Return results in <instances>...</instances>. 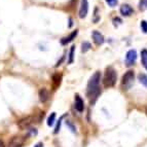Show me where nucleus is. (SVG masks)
I'll list each match as a JSON object with an SVG mask.
<instances>
[{
    "instance_id": "nucleus-1",
    "label": "nucleus",
    "mask_w": 147,
    "mask_h": 147,
    "mask_svg": "<svg viewBox=\"0 0 147 147\" xmlns=\"http://www.w3.org/2000/svg\"><path fill=\"white\" fill-rule=\"evenodd\" d=\"M100 80H101V72L97 71L93 76H92L90 80L88 82V86H86V96H88V100L91 102V104H94L96 100L98 99V97L101 94L100 90Z\"/></svg>"
},
{
    "instance_id": "nucleus-2",
    "label": "nucleus",
    "mask_w": 147,
    "mask_h": 147,
    "mask_svg": "<svg viewBox=\"0 0 147 147\" xmlns=\"http://www.w3.org/2000/svg\"><path fill=\"white\" fill-rule=\"evenodd\" d=\"M116 79H117V75H116V71L112 67H107L104 73V78H103V84L105 88H112L115 86Z\"/></svg>"
},
{
    "instance_id": "nucleus-3",
    "label": "nucleus",
    "mask_w": 147,
    "mask_h": 147,
    "mask_svg": "<svg viewBox=\"0 0 147 147\" xmlns=\"http://www.w3.org/2000/svg\"><path fill=\"white\" fill-rule=\"evenodd\" d=\"M134 77H135L134 71L129 70L127 72H125V75L121 78V88L123 90H129L132 86L133 82H134Z\"/></svg>"
},
{
    "instance_id": "nucleus-4",
    "label": "nucleus",
    "mask_w": 147,
    "mask_h": 147,
    "mask_svg": "<svg viewBox=\"0 0 147 147\" xmlns=\"http://www.w3.org/2000/svg\"><path fill=\"white\" fill-rule=\"evenodd\" d=\"M35 117L34 116H27V117H24L22 119H20L18 121V127H20L21 130H25V129H28L30 125L33 123Z\"/></svg>"
},
{
    "instance_id": "nucleus-5",
    "label": "nucleus",
    "mask_w": 147,
    "mask_h": 147,
    "mask_svg": "<svg viewBox=\"0 0 147 147\" xmlns=\"http://www.w3.org/2000/svg\"><path fill=\"white\" fill-rule=\"evenodd\" d=\"M26 141V137L22 136H16L8 143V147H22Z\"/></svg>"
},
{
    "instance_id": "nucleus-6",
    "label": "nucleus",
    "mask_w": 147,
    "mask_h": 147,
    "mask_svg": "<svg viewBox=\"0 0 147 147\" xmlns=\"http://www.w3.org/2000/svg\"><path fill=\"white\" fill-rule=\"evenodd\" d=\"M137 60V53H136L135 49H131L127 53V56H125V64L127 66H132L134 65V63Z\"/></svg>"
},
{
    "instance_id": "nucleus-7",
    "label": "nucleus",
    "mask_w": 147,
    "mask_h": 147,
    "mask_svg": "<svg viewBox=\"0 0 147 147\" xmlns=\"http://www.w3.org/2000/svg\"><path fill=\"white\" fill-rule=\"evenodd\" d=\"M88 0H81L80 2V8H79V18L84 19L88 15Z\"/></svg>"
},
{
    "instance_id": "nucleus-8",
    "label": "nucleus",
    "mask_w": 147,
    "mask_h": 147,
    "mask_svg": "<svg viewBox=\"0 0 147 147\" xmlns=\"http://www.w3.org/2000/svg\"><path fill=\"white\" fill-rule=\"evenodd\" d=\"M133 12H134V9L129 4H123L120 6V13L123 17H130L131 15H133Z\"/></svg>"
},
{
    "instance_id": "nucleus-9",
    "label": "nucleus",
    "mask_w": 147,
    "mask_h": 147,
    "mask_svg": "<svg viewBox=\"0 0 147 147\" xmlns=\"http://www.w3.org/2000/svg\"><path fill=\"white\" fill-rule=\"evenodd\" d=\"M75 109L78 112H82L84 109V100L80 98V96L79 95H76L75 96Z\"/></svg>"
},
{
    "instance_id": "nucleus-10",
    "label": "nucleus",
    "mask_w": 147,
    "mask_h": 147,
    "mask_svg": "<svg viewBox=\"0 0 147 147\" xmlns=\"http://www.w3.org/2000/svg\"><path fill=\"white\" fill-rule=\"evenodd\" d=\"M93 40L97 45H101L104 42V36L101 34L100 32L94 31L93 32Z\"/></svg>"
},
{
    "instance_id": "nucleus-11",
    "label": "nucleus",
    "mask_w": 147,
    "mask_h": 147,
    "mask_svg": "<svg viewBox=\"0 0 147 147\" xmlns=\"http://www.w3.org/2000/svg\"><path fill=\"white\" fill-rule=\"evenodd\" d=\"M38 96H39V100L40 102H42V103H44V102H47V100L49 99V92L47 91V88H41L39 91V93H38Z\"/></svg>"
},
{
    "instance_id": "nucleus-12",
    "label": "nucleus",
    "mask_w": 147,
    "mask_h": 147,
    "mask_svg": "<svg viewBox=\"0 0 147 147\" xmlns=\"http://www.w3.org/2000/svg\"><path fill=\"white\" fill-rule=\"evenodd\" d=\"M61 81H62V74H54L53 75V88L56 90L57 88H59L60 84H61Z\"/></svg>"
},
{
    "instance_id": "nucleus-13",
    "label": "nucleus",
    "mask_w": 147,
    "mask_h": 147,
    "mask_svg": "<svg viewBox=\"0 0 147 147\" xmlns=\"http://www.w3.org/2000/svg\"><path fill=\"white\" fill-rule=\"evenodd\" d=\"M77 33H78V31L77 30H75V31H73L71 33V34L69 35V36H67V37H64V38H62L61 39V43L63 44V45H65V44H67V43H69V42H71L72 40L74 39L76 37V35H77Z\"/></svg>"
},
{
    "instance_id": "nucleus-14",
    "label": "nucleus",
    "mask_w": 147,
    "mask_h": 147,
    "mask_svg": "<svg viewBox=\"0 0 147 147\" xmlns=\"http://www.w3.org/2000/svg\"><path fill=\"white\" fill-rule=\"evenodd\" d=\"M141 59H142L143 66H144L145 69L147 70V51L146 49H143L142 53H141Z\"/></svg>"
},
{
    "instance_id": "nucleus-15",
    "label": "nucleus",
    "mask_w": 147,
    "mask_h": 147,
    "mask_svg": "<svg viewBox=\"0 0 147 147\" xmlns=\"http://www.w3.org/2000/svg\"><path fill=\"white\" fill-rule=\"evenodd\" d=\"M138 78H139V81L145 88H147V75L146 74H143V73H140L139 76H138Z\"/></svg>"
},
{
    "instance_id": "nucleus-16",
    "label": "nucleus",
    "mask_w": 147,
    "mask_h": 147,
    "mask_svg": "<svg viewBox=\"0 0 147 147\" xmlns=\"http://www.w3.org/2000/svg\"><path fill=\"white\" fill-rule=\"evenodd\" d=\"M55 120H56V113L53 112V113H51V115H49V118H47V125L52 127V125L55 123Z\"/></svg>"
},
{
    "instance_id": "nucleus-17",
    "label": "nucleus",
    "mask_w": 147,
    "mask_h": 147,
    "mask_svg": "<svg viewBox=\"0 0 147 147\" xmlns=\"http://www.w3.org/2000/svg\"><path fill=\"white\" fill-rule=\"evenodd\" d=\"M74 51H75V47H71L70 49V53H69V60H68V63L69 64H72L73 63V59H74Z\"/></svg>"
},
{
    "instance_id": "nucleus-18",
    "label": "nucleus",
    "mask_w": 147,
    "mask_h": 147,
    "mask_svg": "<svg viewBox=\"0 0 147 147\" xmlns=\"http://www.w3.org/2000/svg\"><path fill=\"white\" fill-rule=\"evenodd\" d=\"M91 43L90 42H84L82 45H81V52L82 53H86L88 52V49H91Z\"/></svg>"
},
{
    "instance_id": "nucleus-19",
    "label": "nucleus",
    "mask_w": 147,
    "mask_h": 147,
    "mask_svg": "<svg viewBox=\"0 0 147 147\" xmlns=\"http://www.w3.org/2000/svg\"><path fill=\"white\" fill-rule=\"evenodd\" d=\"M139 8H140V10H146L147 9V0H140Z\"/></svg>"
},
{
    "instance_id": "nucleus-20",
    "label": "nucleus",
    "mask_w": 147,
    "mask_h": 147,
    "mask_svg": "<svg viewBox=\"0 0 147 147\" xmlns=\"http://www.w3.org/2000/svg\"><path fill=\"white\" fill-rule=\"evenodd\" d=\"M99 20H100V15H99V10H98V8L96 7V8H95V11H94V19H93V22H94V23H97Z\"/></svg>"
},
{
    "instance_id": "nucleus-21",
    "label": "nucleus",
    "mask_w": 147,
    "mask_h": 147,
    "mask_svg": "<svg viewBox=\"0 0 147 147\" xmlns=\"http://www.w3.org/2000/svg\"><path fill=\"white\" fill-rule=\"evenodd\" d=\"M106 2L108 3V5L109 6H111V7H114V6H116L118 3L117 0H106Z\"/></svg>"
},
{
    "instance_id": "nucleus-22",
    "label": "nucleus",
    "mask_w": 147,
    "mask_h": 147,
    "mask_svg": "<svg viewBox=\"0 0 147 147\" xmlns=\"http://www.w3.org/2000/svg\"><path fill=\"white\" fill-rule=\"evenodd\" d=\"M62 118H63V117H61V118H60V119H59V121H58V123H57L56 127H55L54 134H58V133H59V131H60V127H61V121H62Z\"/></svg>"
},
{
    "instance_id": "nucleus-23",
    "label": "nucleus",
    "mask_w": 147,
    "mask_h": 147,
    "mask_svg": "<svg viewBox=\"0 0 147 147\" xmlns=\"http://www.w3.org/2000/svg\"><path fill=\"white\" fill-rule=\"evenodd\" d=\"M141 29L144 33H147V22L146 21H142L141 22Z\"/></svg>"
},
{
    "instance_id": "nucleus-24",
    "label": "nucleus",
    "mask_w": 147,
    "mask_h": 147,
    "mask_svg": "<svg viewBox=\"0 0 147 147\" xmlns=\"http://www.w3.org/2000/svg\"><path fill=\"white\" fill-rule=\"evenodd\" d=\"M66 125H68V127H69V129H70V130H71L72 132H73V133L75 132V127H74V125H72V123H70V121H68V120H67V121H66Z\"/></svg>"
},
{
    "instance_id": "nucleus-25",
    "label": "nucleus",
    "mask_w": 147,
    "mask_h": 147,
    "mask_svg": "<svg viewBox=\"0 0 147 147\" xmlns=\"http://www.w3.org/2000/svg\"><path fill=\"white\" fill-rule=\"evenodd\" d=\"M34 147H43V143H41V142H39V143H37L36 145H35Z\"/></svg>"
},
{
    "instance_id": "nucleus-26",
    "label": "nucleus",
    "mask_w": 147,
    "mask_h": 147,
    "mask_svg": "<svg viewBox=\"0 0 147 147\" xmlns=\"http://www.w3.org/2000/svg\"><path fill=\"white\" fill-rule=\"evenodd\" d=\"M0 147H5L4 143H3V141H1V140H0Z\"/></svg>"
},
{
    "instance_id": "nucleus-27",
    "label": "nucleus",
    "mask_w": 147,
    "mask_h": 147,
    "mask_svg": "<svg viewBox=\"0 0 147 147\" xmlns=\"http://www.w3.org/2000/svg\"><path fill=\"white\" fill-rule=\"evenodd\" d=\"M146 113H147V109H146Z\"/></svg>"
}]
</instances>
